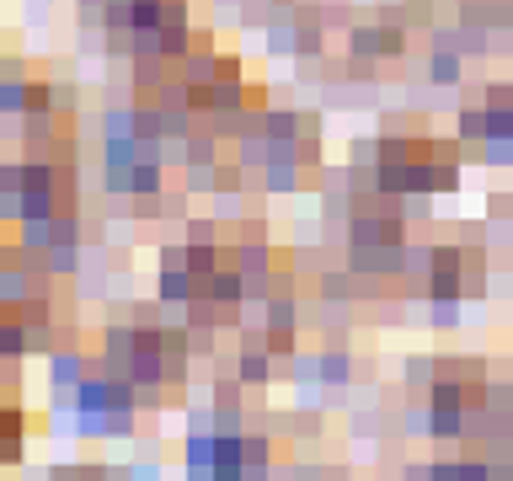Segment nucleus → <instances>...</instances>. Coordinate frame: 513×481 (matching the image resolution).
Here are the masks:
<instances>
[{
    "mask_svg": "<svg viewBox=\"0 0 513 481\" xmlns=\"http://www.w3.org/2000/svg\"><path fill=\"white\" fill-rule=\"evenodd\" d=\"M236 380L246 385V391H268V385L278 380V359L268 353V343H262V321H257V327H246V321H241V348H236Z\"/></svg>",
    "mask_w": 513,
    "mask_h": 481,
    "instance_id": "1",
    "label": "nucleus"
},
{
    "mask_svg": "<svg viewBox=\"0 0 513 481\" xmlns=\"http://www.w3.org/2000/svg\"><path fill=\"white\" fill-rule=\"evenodd\" d=\"M91 369H97V359H91L86 348H75V343H59L49 353V385H54V391H75Z\"/></svg>",
    "mask_w": 513,
    "mask_h": 481,
    "instance_id": "2",
    "label": "nucleus"
},
{
    "mask_svg": "<svg viewBox=\"0 0 513 481\" xmlns=\"http://www.w3.org/2000/svg\"><path fill=\"white\" fill-rule=\"evenodd\" d=\"M27 97H33V75H27L17 59H6V65H0V118H22Z\"/></svg>",
    "mask_w": 513,
    "mask_h": 481,
    "instance_id": "3",
    "label": "nucleus"
},
{
    "mask_svg": "<svg viewBox=\"0 0 513 481\" xmlns=\"http://www.w3.org/2000/svg\"><path fill=\"white\" fill-rule=\"evenodd\" d=\"M193 294H198L193 268H155V300H161L166 310H188Z\"/></svg>",
    "mask_w": 513,
    "mask_h": 481,
    "instance_id": "4",
    "label": "nucleus"
},
{
    "mask_svg": "<svg viewBox=\"0 0 513 481\" xmlns=\"http://www.w3.org/2000/svg\"><path fill=\"white\" fill-rule=\"evenodd\" d=\"M316 375H321V391H348L353 385V353L348 348H321L316 353Z\"/></svg>",
    "mask_w": 513,
    "mask_h": 481,
    "instance_id": "5",
    "label": "nucleus"
},
{
    "mask_svg": "<svg viewBox=\"0 0 513 481\" xmlns=\"http://www.w3.org/2000/svg\"><path fill=\"white\" fill-rule=\"evenodd\" d=\"M262 193H300V161L294 155H268V166H262Z\"/></svg>",
    "mask_w": 513,
    "mask_h": 481,
    "instance_id": "6",
    "label": "nucleus"
},
{
    "mask_svg": "<svg viewBox=\"0 0 513 481\" xmlns=\"http://www.w3.org/2000/svg\"><path fill=\"white\" fill-rule=\"evenodd\" d=\"M86 262V246H70V241H54L49 252H43V273L49 278H75Z\"/></svg>",
    "mask_w": 513,
    "mask_h": 481,
    "instance_id": "7",
    "label": "nucleus"
},
{
    "mask_svg": "<svg viewBox=\"0 0 513 481\" xmlns=\"http://www.w3.org/2000/svg\"><path fill=\"white\" fill-rule=\"evenodd\" d=\"M0 359H33V353H27V327L17 316H0Z\"/></svg>",
    "mask_w": 513,
    "mask_h": 481,
    "instance_id": "8",
    "label": "nucleus"
},
{
    "mask_svg": "<svg viewBox=\"0 0 513 481\" xmlns=\"http://www.w3.org/2000/svg\"><path fill=\"white\" fill-rule=\"evenodd\" d=\"M321 300L326 305H348L353 300V268H326L321 273Z\"/></svg>",
    "mask_w": 513,
    "mask_h": 481,
    "instance_id": "9",
    "label": "nucleus"
},
{
    "mask_svg": "<svg viewBox=\"0 0 513 481\" xmlns=\"http://www.w3.org/2000/svg\"><path fill=\"white\" fill-rule=\"evenodd\" d=\"M102 139H139V129H134V102L129 107H107V118H102Z\"/></svg>",
    "mask_w": 513,
    "mask_h": 481,
    "instance_id": "10",
    "label": "nucleus"
},
{
    "mask_svg": "<svg viewBox=\"0 0 513 481\" xmlns=\"http://www.w3.org/2000/svg\"><path fill=\"white\" fill-rule=\"evenodd\" d=\"M129 481H166V455H161V449L134 455V460H129Z\"/></svg>",
    "mask_w": 513,
    "mask_h": 481,
    "instance_id": "11",
    "label": "nucleus"
},
{
    "mask_svg": "<svg viewBox=\"0 0 513 481\" xmlns=\"http://www.w3.org/2000/svg\"><path fill=\"white\" fill-rule=\"evenodd\" d=\"M433 380H439V359H428V353H412V359H407V385H412V391H428Z\"/></svg>",
    "mask_w": 513,
    "mask_h": 481,
    "instance_id": "12",
    "label": "nucleus"
},
{
    "mask_svg": "<svg viewBox=\"0 0 513 481\" xmlns=\"http://www.w3.org/2000/svg\"><path fill=\"white\" fill-rule=\"evenodd\" d=\"M134 433H139V412H107V444L134 439Z\"/></svg>",
    "mask_w": 513,
    "mask_h": 481,
    "instance_id": "13",
    "label": "nucleus"
},
{
    "mask_svg": "<svg viewBox=\"0 0 513 481\" xmlns=\"http://www.w3.org/2000/svg\"><path fill=\"white\" fill-rule=\"evenodd\" d=\"M428 75H433L439 86H455V81H460V59H455V54H439V59H433V70H428Z\"/></svg>",
    "mask_w": 513,
    "mask_h": 481,
    "instance_id": "14",
    "label": "nucleus"
},
{
    "mask_svg": "<svg viewBox=\"0 0 513 481\" xmlns=\"http://www.w3.org/2000/svg\"><path fill=\"white\" fill-rule=\"evenodd\" d=\"M0 193H22V161H0Z\"/></svg>",
    "mask_w": 513,
    "mask_h": 481,
    "instance_id": "15",
    "label": "nucleus"
},
{
    "mask_svg": "<svg viewBox=\"0 0 513 481\" xmlns=\"http://www.w3.org/2000/svg\"><path fill=\"white\" fill-rule=\"evenodd\" d=\"M6 257H11V246H6V241H0V262H6Z\"/></svg>",
    "mask_w": 513,
    "mask_h": 481,
    "instance_id": "16",
    "label": "nucleus"
},
{
    "mask_svg": "<svg viewBox=\"0 0 513 481\" xmlns=\"http://www.w3.org/2000/svg\"><path fill=\"white\" fill-rule=\"evenodd\" d=\"M220 6H241V0H220Z\"/></svg>",
    "mask_w": 513,
    "mask_h": 481,
    "instance_id": "17",
    "label": "nucleus"
},
{
    "mask_svg": "<svg viewBox=\"0 0 513 481\" xmlns=\"http://www.w3.org/2000/svg\"><path fill=\"white\" fill-rule=\"evenodd\" d=\"M508 375H513V364H508Z\"/></svg>",
    "mask_w": 513,
    "mask_h": 481,
    "instance_id": "18",
    "label": "nucleus"
}]
</instances>
